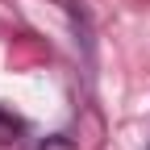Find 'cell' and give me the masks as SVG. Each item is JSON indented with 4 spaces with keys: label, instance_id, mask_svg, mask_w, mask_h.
<instances>
[{
    "label": "cell",
    "instance_id": "obj_1",
    "mask_svg": "<svg viewBox=\"0 0 150 150\" xmlns=\"http://www.w3.org/2000/svg\"><path fill=\"white\" fill-rule=\"evenodd\" d=\"M17 134H21V121H17L13 112L0 108V146H4V142H17Z\"/></svg>",
    "mask_w": 150,
    "mask_h": 150
},
{
    "label": "cell",
    "instance_id": "obj_2",
    "mask_svg": "<svg viewBox=\"0 0 150 150\" xmlns=\"http://www.w3.org/2000/svg\"><path fill=\"white\" fill-rule=\"evenodd\" d=\"M29 150H71V142L67 138H42V142H33Z\"/></svg>",
    "mask_w": 150,
    "mask_h": 150
}]
</instances>
